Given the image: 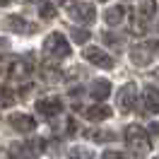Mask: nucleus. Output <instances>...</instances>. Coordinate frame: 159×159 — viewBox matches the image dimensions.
Masks as SVG:
<instances>
[{"label": "nucleus", "mask_w": 159, "mask_h": 159, "mask_svg": "<svg viewBox=\"0 0 159 159\" xmlns=\"http://www.w3.org/2000/svg\"><path fill=\"white\" fill-rule=\"evenodd\" d=\"M89 120H106L111 116V109L109 106H104V104H97V106H92V109H87V113H84Z\"/></svg>", "instance_id": "nucleus-15"}, {"label": "nucleus", "mask_w": 159, "mask_h": 159, "mask_svg": "<svg viewBox=\"0 0 159 159\" xmlns=\"http://www.w3.org/2000/svg\"><path fill=\"white\" fill-rule=\"evenodd\" d=\"M0 159H22V157H20V152H17V147H12V149H2Z\"/></svg>", "instance_id": "nucleus-23"}, {"label": "nucleus", "mask_w": 159, "mask_h": 159, "mask_svg": "<svg viewBox=\"0 0 159 159\" xmlns=\"http://www.w3.org/2000/svg\"><path fill=\"white\" fill-rule=\"evenodd\" d=\"M0 5H10V0H0Z\"/></svg>", "instance_id": "nucleus-25"}, {"label": "nucleus", "mask_w": 159, "mask_h": 159, "mask_svg": "<svg viewBox=\"0 0 159 159\" xmlns=\"http://www.w3.org/2000/svg\"><path fill=\"white\" fill-rule=\"evenodd\" d=\"M142 106L147 113H159V89L157 87H145L142 92Z\"/></svg>", "instance_id": "nucleus-8"}, {"label": "nucleus", "mask_w": 159, "mask_h": 159, "mask_svg": "<svg viewBox=\"0 0 159 159\" xmlns=\"http://www.w3.org/2000/svg\"><path fill=\"white\" fill-rule=\"evenodd\" d=\"M39 15L43 20H53V17H56V5H53V2H41Z\"/></svg>", "instance_id": "nucleus-18"}, {"label": "nucleus", "mask_w": 159, "mask_h": 159, "mask_svg": "<svg viewBox=\"0 0 159 159\" xmlns=\"http://www.w3.org/2000/svg\"><path fill=\"white\" fill-rule=\"evenodd\" d=\"M87 138L97 140V142H109V140H113V133H109V130H92V133H87Z\"/></svg>", "instance_id": "nucleus-17"}, {"label": "nucleus", "mask_w": 159, "mask_h": 159, "mask_svg": "<svg viewBox=\"0 0 159 159\" xmlns=\"http://www.w3.org/2000/svg\"><path fill=\"white\" fill-rule=\"evenodd\" d=\"M68 10H70V15L77 22H82V24H92L94 17H97V10H94L92 2H72Z\"/></svg>", "instance_id": "nucleus-5"}, {"label": "nucleus", "mask_w": 159, "mask_h": 159, "mask_svg": "<svg viewBox=\"0 0 159 159\" xmlns=\"http://www.w3.org/2000/svg\"><path fill=\"white\" fill-rule=\"evenodd\" d=\"M123 17H125L123 5H113V7H109V10L104 12V22H106V24H111V27H118L120 22H123Z\"/></svg>", "instance_id": "nucleus-13"}, {"label": "nucleus", "mask_w": 159, "mask_h": 159, "mask_svg": "<svg viewBox=\"0 0 159 159\" xmlns=\"http://www.w3.org/2000/svg\"><path fill=\"white\" fill-rule=\"evenodd\" d=\"M89 94H92V99L104 101L111 94V82H109V80H97V82L89 87Z\"/></svg>", "instance_id": "nucleus-11"}, {"label": "nucleus", "mask_w": 159, "mask_h": 159, "mask_svg": "<svg viewBox=\"0 0 159 159\" xmlns=\"http://www.w3.org/2000/svg\"><path fill=\"white\" fill-rule=\"evenodd\" d=\"M29 63H24V60H12L10 65H7V77L12 80H22V77H27L29 75Z\"/></svg>", "instance_id": "nucleus-12"}, {"label": "nucleus", "mask_w": 159, "mask_h": 159, "mask_svg": "<svg viewBox=\"0 0 159 159\" xmlns=\"http://www.w3.org/2000/svg\"><path fill=\"white\" fill-rule=\"evenodd\" d=\"M101 159H123V154L116 152V149H109V152H104V154H101Z\"/></svg>", "instance_id": "nucleus-24"}, {"label": "nucleus", "mask_w": 159, "mask_h": 159, "mask_svg": "<svg viewBox=\"0 0 159 159\" xmlns=\"http://www.w3.org/2000/svg\"><path fill=\"white\" fill-rule=\"evenodd\" d=\"M43 51L48 53L51 58L60 60V58H68V56H70V43H68V39H65L60 31H53V34H48V36H46Z\"/></svg>", "instance_id": "nucleus-3"}, {"label": "nucleus", "mask_w": 159, "mask_h": 159, "mask_svg": "<svg viewBox=\"0 0 159 159\" xmlns=\"http://www.w3.org/2000/svg\"><path fill=\"white\" fill-rule=\"evenodd\" d=\"M84 58L89 60V63H94V65L104 68V70L113 68V58H111L109 53H104L101 48H97V46H87V48H84Z\"/></svg>", "instance_id": "nucleus-6"}, {"label": "nucleus", "mask_w": 159, "mask_h": 159, "mask_svg": "<svg viewBox=\"0 0 159 159\" xmlns=\"http://www.w3.org/2000/svg\"><path fill=\"white\" fill-rule=\"evenodd\" d=\"M29 22L22 20V17H7L5 20V29L10 31H17V34H29V31H34V27H27Z\"/></svg>", "instance_id": "nucleus-14"}, {"label": "nucleus", "mask_w": 159, "mask_h": 159, "mask_svg": "<svg viewBox=\"0 0 159 159\" xmlns=\"http://www.w3.org/2000/svg\"><path fill=\"white\" fill-rule=\"evenodd\" d=\"M10 125L15 130H20V133H31L36 128V120L31 116H27V113H15V116H10Z\"/></svg>", "instance_id": "nucleus-9"}, {"label": "nucleus", "mask_w": 159, "mask_h": 159, "mask_svg": "<svg viewBox=\"0 0 159 159\" xmlns=\"http://www.w3.org/2000/svg\"><path fill=\"white\" fill-rule=\"evenodd\" d=\"M118 111L120 113H130L135 109V101H138V84L135 82H125L118 89Z\"/></svg>", "instance_id": "nucleus-4"}, {"label": "nucleus", "mask_w": 159, "mask_h": 159, "mask_svg": "<svg viewBox=\"0 0 159 159\" xmlns=\"http://www.w3.org/2000/svg\"><path fill=\"white\" fill-rule=\"evenodd\" d=\"M157 56H159V39L142 41V43H138V46L130 48V60H133V65H138V68L149 65Z\"/></svg>", "instance_id": "nucleus-2"}, {"label": "nucleus", "mask_w": 159, "mask_h": 159, "mask_svg": "<svg viewBox=\"0 0 159 159\" xmlns=\"http://www.w3.org/2000/svg\"><path fill=\"white\" fill-rule=\"evenodd\" d=\"M36 111H39L43 118H53L56 113L63 111V101L56 99V97H48V99H39L36 101Z\"/></svg>", "instance_id": "nucleus-7"}, {"label": "nucleus", "mask_w": 159, "mask_h": 159, "mask_svg": "<svg viewBox=\"0 0 159 159\" xmlns=\"http://www.w3.org/2000/svg\"><path fill=\"white\" fill-rule=\"evenodd\" d=\"M101 39L109 41L113 48H118V46H120V36H116V34H109V31H106V34H101Z\"/></svg>", "instance_id": "nucleus-21"}, {"label": "nucleus", "mask_w": 159, "mask_h": 159, "mask_svg": "<svg viewBox=\"0 0 159 159\" xmlns=\"http://www.w3.org/2000/svg\"><path fill=\"white\" fill-rule=\"evenodd\" d=\"M125 145L133 149V154L145 157L149 149H152V140H149L147 130L140 128V125H128L125 128Z\"/></svg>", "instance_id": "nucleus-1"}, {"label": "nucleus", "mask_w": 159, "mask_h": 159, "mask_svg": "<svg viewBox=\"0 0 159 159\" xmlns=\"http://www.w3.org/2000/svg\"><path fill=\"white\" fill-rule=\"evenodd\" d=\"M154 77H157V80H159V70H157V72H154Z\"/></svg>", "instance_id": "nucleus-26"}, {"label": "nucleus", "mask_w": 159, "mask_h": 159, "mask_svg": "<svg viewBox=\"0 0 159 159\" xmlns=\"http://www.w3.org/2000/svg\"><path fill=\"white\" fill-rule=\"evenodd\" d=\"M154 15H157V2L154 0H142L138 7H135V17L142 20V22H149Z\"/></svg>", "instance_id": "nucleus-10"}, {"label": "nucleus", "mask_w": 159, "mask_h": 159, "mask_svg": "<svg viewBox=\"0 0 159 159\" xmlns=\"http://www.w3.org/2000/svg\"><path fill=\"white\" fill-rule=\"evenodd\" d=\"M70 159H94V154L84 147H75V149H70Z\"/></svg>", "instance_id": "nucleus-19"}, {"label": "nucleus", "mask_w": 159, "mask_h": 159, "mask_svg": "<svg viewBox=\"0 0 159 159\" xmlns=\"http://www.w3.org/2000/svg\"><path fill=\"white\" fill-rule=\"evenodd\" d=\"M72 39H75V41H87V39H89V31L75 27V29H72Z\"/></svg>", "instance_id": "nucleus-22"}, {"label": "nucleus", "mask_w": 159, "mask_h": 159, "mask_svg": "<svg viewBox=\"0 0 159 159\" xmlns=\"http://www.w3.org/2000/svg\"><path fill=\"white\" fill-rule=\"evenodd\" d=\"M10 104H15V94L10 89H2L0 92V106H10Z\"/></svg>", "instance_id": "nucleus-20"}, {"label": "nucleus", "mask_w": 159, "mask_h": 159, "mask_svg": "<svg viewBox=\"0 0 159 159\" xmlns=\"http://www.w3.org/2000/svg\"><path fill=\"white\" fill-rule=\"evenodd\" d=\"M53 130H56V133H60V135L75 133V120H72V118H63L60 123H53Z\"/></svg>", "instance_id": "nucleus-16"}]
</instances>
